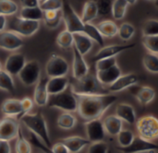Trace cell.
<instances>
[{
  "mask_svg": "<svg viewBox=\"0 0 158 153\" xmlns=\"http://www.w3.org/2000/svg\"><path fill=\"white\" fill-rule=\"evenodd\" d=\"M75 96L78 102L77 112L84 121L101 118L118 101V97L112 93Z\"/></svg>",
  "mask_w": 158,
  "mask_h": 153,
  "instance_id": "6da1fadb",
  "label": "cell"
},
{
  "mask_svg": "<svg viewBox=\"0 0 158 153\" xmlns=\"http://www.w3.org/2000/svg\"><path fill=\"white\" fill-rule=\"evenodd\" d=\"M69 88L72 92L77 95H98L110 93L107 88L98 81L96 76L90 73L75 79L74 82L69 84Z\"/></svg>",
  "mask_w": 158,
  "mask_h": 153,
  "instance_id": "7a4b0ae2",
  "label": "cell"
},
{
  "mask_svg": "<svg viewBox=\"0 0 158 153\" xmlns=\"http://www.w3.org/2000/svg\"><path fill=\"white\" fill-rule=\"evenodd\" d=\"M19 120H21L22 125L36 134L44 143L50 149L52 146L51 139L48 133L47 125L44 119V116L41 112H36L35 114H27L23 115Z\"/></svg>",
  "mask_w": 158,
  "mask_h": 153,
  "instance_id": "3957f363",
  "label": "cell"
},
{
  "mask_svg": "<svg viewBox=\"0 0 158 153\" xmlns=\"http://www.w3.org/2000/svg\"><path fill=\"white\" fill-rule=\"evenodd\" d=\"M46 105L50 108H57L64 112L74 113L77 112L78 108V102L75 94L69 87L62 92L57 94L49 95L48 102Z\"/></svg>",
  "mask_w": 158,
  "mask_h": 153,
  "instance_id": "277c9868",
  "label": "cell"
},
{
  "mask_svg": "<svg viewBox=\"0 0 158 153\" xmlns=\"http://www.w3.org/2000/svg\"><path fill=\"white\" fill-rule=\"evenodd\" d=\"M61 9H62V18L66 25V30L71 33L82 32L84 28V23L82 22L81 17L76 13L72 6L67 0H63V6Z\"/></svg>",
  "mask_w": 158,
  "mask_h": 153,
  "instance_id": "5b68a950",
  "label": "cell"
},
{
  "mask_svg": "<svg viewBox=\"0 0 158 153\" xmlns=\"http://www.w3.org/2000/svg\"><path fill=\"white\" fill-rule=\"evenodd\" d=\"M135 123L140 138L148 141H153L157 139L158 121L155 116H143Z\"/></svg>",
  "mask_w": 158,
  "mask_h": 153,
  "instance_id": "8992f818",
  "label": "cell"
},
{
  "mask_svg": "<svg viewBox=\"0 0 158 153\" xmlns=\"http://www.w3.org/2000/svg\"><path fill=\"white\" fill-rule=\"evenodd\" d=\"M40 28V21L24 19L19 17L13 18L8 23V30L19 35L30 37L35 34Z\"/></svg>",
  "mask_w": 158,
  "mask_h": 153,
  "instance_id": "52a82bcc",
  "label": "cell"
},
{
  "mask_svg": "<svg viewBox=\"0 0 158 153\" xmlns=\"http://www.w3.org/2000/svg\"><path fill=\"white\" fill-rule=\"evenodd\" d=\"M18 76L19 80L25 86H32L36 84L41 77V66L39 62L37 60L26 62Z\"/></svg>",
  "mask_w": 158,
  "mask_h": 153,
  "instance_id": "ba28073f",
  "label": "cell"
},
{
  "mask_svg": "<svg viewBox=\"0 0 158 153\" xmlns=\"http://www.w3.org/2000/svg\"><path fill=\"white\" fill-rule=\"evenodd\" d=\"M69 70V63L65 58L52 54L45 65V73L48 78L67 76Z\"/></svg>",
  "mask_w": 158,
  "mask_h": 153,
  "instance_id": "9c48e42d",
  "label": "cell"
},
{
  "mask_svg": "<svg viewBox=\"0 0 158 153\" xmlns=\"http://www.w3.org/2000/svg\"><path fill=\"white\" fill-rule=\"evenodd\" d=\"M85 129L88 139L91 142L103 141L106 138V131L101 118L85 121Z\"/></svg>",
  "mask_w": 158,
  "mask_h": 153,
  "instance_id": "30bf717a",
  "label": "cell"
},
{
  "mask_svg": "<svg viewBox=\"0 0 158 153\" xmlns=\"http://www.w3.org/2000/svg\"><path fill=\"white\" fill-rule=\"evenodd\" d=\"M19 126L18 121L11 116L3 118L0 121V139L10 141L17 138Z\"/></svg>",
  "mask_w": 158,
  "mask_h": 153,
  "instance_id": "8fae6325",
  "label": "cell"
},
{
  "mask_svg": "<svg viewBox=\"0 0 158 153\" xmlns=\"http://www.w3.org/2000/svg\"><path fill=\"white\" fill-rule=\"evenodd\" d=\"M20 36L11 30L0 31V48L6 51H16L23 45Z\"/></svg>",
  "mask_w": 158,
  "mask_h": 153,
  "instance_id": "7c38bea8",
  "label": "cell"
},
{
  "mask_svg": "<svg viewBox=\"0 0 158 153\" xmlns=\"http://www.w3.org/2000/svg\"><path fill=\"white\" fill-rule=\"evenodd\" d=\"M136 46V43H131L127 45H119V44H115V45H107V46H103L102 49H100L92 58L91 61L92 63H95L96 61L106 58V57H114L119 54L120 53L132 49Z\"/></svg>",
  "mask_w": 158,
  "mask_h": 153,
  "instance_id": "4fadbf2b",
  "label": "cell"
},
{
  "mask_svg": "<svg viewBox=\"0 0 158 153\" xmlns=\"http://www.w3.org/2000/svg\"><path fill=\"white\" fill-rule=\"evenodd\" d=\"M139 82V77L136 74L131 73L126 75H120L112 84L107 87V90L110 93L119 92L129 89L131 86L136 85Z\"/></svg>",
  "mask_w": 158,
  "mask_h": 153,
  "instance_id": "5bb4252c",
  "label": "cell"
},
{
  "mask_svg": "<svg viewBox=\"0 0 158 153\" xmlns=\"http://www.w3.org/2000/svg\"><path fill=\"white\" fill-rule=\"evenodd\" d=\"M123 152L129 153H145V152H157L158 146L156 144L143 139L140 137L134 138L132 143L127 147L122 148Z\"/></svg>",
  "mask_w": 158,
  "mask_h": 153,
  "instance_id": "9a60e30c",
  "label": "cell"
},
{
  "mask_svg": "<svg viewBox=\"0 0 158 153\" xmlns=\"http://www.w3.org/2000/svg\"><path fill=\"white\" fill-rule=\"evenodd\" d=\"M73 50V62H72V75L75 79H80L89 73V66L85 61L83 55L72 45Z\"/></svg>",
  "mask_w": 158,
  "mask_h": 153,
  "instance_id": "2e32d148",
  "label": "cell"
},
{
  "mask_svg": "<svg viewBox=\"0 0 158 153\" xmlns=\"http://www.w3.org/2000/svg\"><path fill=\"white\" fill-rule=\"evenodd\" d=\"M47 80H48L47 77L45 76L40 77L38 81L36 82V87L34 89L33 102L36 105L40 107L45 106L48 102L49 94H48L47 88H46Z\"/></svg>",
  "mask_w": 158,
  "mask_h": 153,
  "instance_id": "e0dca14e",
  "label": "cell"
},
{
  "mask_svg": "<svg viewBox=\"0 0 158 153\" xmlns=\"http://www.w3.org/2000/svg\"><path fill=\"white\" fill-rule=\"evenodd\" d=\"M26 63V58L22 54H12L7 56L4 68L11 76H18Z\"/></svg>",
  "mask_w": 158,
  "mask_h": 153,
  "instance_id": "ac0fdd59",
  "label": "cell"
},
{
  "mask_svg": "<svg viewBox=\"0 0 158 153\" xmlns=\"http://www.w3.org/2000/svg\"><path fill=\"white\" fill-rule=\"evenodd\" d=\"M122 74L119 66L117 65L107 68V69H105V70H99V71H96V78L98 79V81L104 85V86H106L108 87L110 84H112L120 75Z\"/></svg>",
  "mask_w": 158,
  "mask_h": 153,
  "instance_id": "d6986e66",
  "label": "cell"
},
{
  "mask_svg": "<svg viewBox=\"0 0 158 153\" xmlns=\"http://www.w3.org/2000/svg\"><path fill=\"white\" fill-rule=\"evenodd\" d=\"M69 85V79L66 76L60 77H53L49 78L47 80L46 88L49 95L57 94L64 91Z\"/></svg>",
  "mask_w": 158,
  "mask_h": 153,
  "instance_id": "ffe728a7",
  "label": "cell"
},
{
  "mask_svg": "<svg viewBox=\"0 0 158 153\" xmlns=\"http://www.w3.org/2000/svg\"><path fill=\"white\" fill-rule=\"evenodd\" d=\"M116 115L129 125H134L136 122V112L133 106L129 103H119L117 105Z\"/></svg>",
  "mask_w": 158,
  "mask_h": 153,
  "instance_id": "44dd1931",
  "label": "cell"
},
{
  "mask_svg": "<svg viewBox=\"0 0 158 153\" xmlns=\"http://www.w3.org/2000/svg\"><path fill=\"white\" fill-rule=\"evenodd\" d=\"M73 45L77 50L84 56L93 48V41L83 32H74L73 33Z\"/></svg>",
  "mask_w": 158,
  "mask_h": 153,
  "instance_id": "7402d4cb",
  "label": "cell"
},
{
  "mask_svg": "<svg viewBox=\"0 0 158 153\" xmlns=\"http://www.w3.org/2000/svg\"><path fill=\"white\" fill-rule=\"evenodd\" d=\"M69 150V151L71 153L80 152L83 148L88 146L91 141L88 139H84L78 136H72L69 138H65L60 140Z\"/></svg>",
  "mask_w": 158,
  "mask_h": 153,
  "instance_id": "603a6c76",
  "label": "cell"
},
{
  "mask_svg": "<svg viewBox=\"0 0 158 153\" xmlns=\"http://www.w3.org/2000/svg\"><path fill=\"white\" fill-rule=\"evenodd\" d=\"M132 92L138 102L143 106L152 103L156 98V91L153 88L147 86L138 87L136 88V91H133Z\"/></svg>",
  "mask_w": 158,
  "mask_h": 153,
  "instance_id": "cb8c5ba5",
  "label": "cell"
},
{
  "mask_svg": "<svg viewBox=\"0 0 158 153\" xmlns=\"http://www.w3.org/2000/svg\"><path fill=\"white\" fill-rule=\"evenodd\" d=\"M106 133L110 136H117L122 130V120H120L116 115H108L103 121Z\"/></svg>",
  "mask_w": 158,
  "mask_h": 153,
  "instance_id": "d4e9b609",
  "label": "cell"
},
{
  "mask_svg": "<svg viewBox=\"0 0 158 153\" xmlns=\"http://www.w3.org/2000/svg\"><path fill=\"white\" fill-rule=\"evenodd\" d=\"M21 110H22L21 103H20V100H18V99L6 100L1 106L2 113L6 116H11V117L16 116L18 118V116L21 113Z\"/></svg>",
  "mask_w": 158,
  "mask_h": 153,
  "instance_id": "484cf974",
  "label": "cell"
},
{
  "mask_svg": "<svg viewBox=\"0 0 158 153\" xmlns=\"http://www.w3.org/2000/svg\"><path fill=\"white\" fill-rule=\"evenodd\" d=\"M22 135L24 136V138L26 139V140L31 144V147L37 148L39 150H42L44 152H50V149L44 143V141L36 135L34 134L32 131H31L29 128H27L25 127V129H23L22 127H20Z\"/></svg>",
  "mask_w": 158,
  "mask_h": 153,
  "instance_id": "4316f807",
  "label": "cell"
},
{
  "mask_svg": "<svg viewBox=\"0 0 158 153\" xmlns=\"http://www.w3.org/2000/svg\"><path fill=\"white\" fill-rule=\"evenodd\" d=\"M82 32L85 33L93 42H95L96 43H98L100 46L103 47L105 45V41H104L103 35L101 34V32L99 31L97 27L95 25H94L92 22L84 23V28H83Z\"/></svg>",
  "mask_w": 158,
  "mask_h": 153,
  "instance_id": "83f0119b",
  "label": "cell"
},
{
  "mask_svg": "<svg viewBox=\"0 0 158 153\" xmlns=\"http://www.w3.org/2000/svg\"><path fill=\"white\" fill-rule=\"evenodd\" d=\"M98 16V11L96 5L94 0H89L84 4L82 13H81V20L83 23L86 22H92L94 19H95Z\"/></svg>",
  "mask_w": 158,
  "mask_h": 153,
  "instance_id": "f1b7e54d",
  "label": "cell"
},
{
  "mask_svg": "<svg viewBox=\"0 0 158 153\" xmlns=\"http://www.w3.org/2000/svg\"><path fill=\"white\" fill-rule=\"evenodd\" d=\"M97 29L103 35V37L113 38L118 34V27L112 20H103L97 25Z\"/></svg>",
  "mask_w": 158,
  "mask_h": 153,
  "instance_id": "f546056e",
  "label": "cell"
},
{
  "mask_svg": "<svg viewBox=\"0 0 158 153\" xmlns=\"http://www.w3.org/2000/svg\"><path fill=\"white\" fill-rule=\"evenodd\" d=\"M19 18L30 20H38L43 19V10L39 6H30V7H22L19 11Z\"/></svg>",
  "mask_w": 158,
  "mask_h": 153,
  "instance_id": "4dcf8cb0",
  "label": "cell"
},
{
  "mask_svg": "<svg viewBox=\"0 0 158 153\" xmlns=\"http://www.w3.org/2000/svg\"><path fill=\"white\" fill-rule=\"evenodd\" d=\"M128 6L129 4L127 0H114L111 6V14L113 18L117 20L122 19L126 15Z\"/></svg>",
  "mask_w": 158,
  "mask_h": 153,
  "instance_id": "1f68e13d",
  "label": "cell"
},
{
  "mask_svg": "<svg viewBox=\"0 0 158 153\" xmlns=\"http://www.w3.org/2000/svg\"><path fill=\"white\" fill-rule=\"evenodd\" d=\"M77 120L76 117L70 114L69 112H66L64 114H61L56 121L57 127L61 129H65V130H70L72 129L75 126H76Z\"/></svg>",
  "mask_w": 158,
  "mask_h": 153,
  "instance_id": "d6a6232c",
  "label": "cell"
},
{
  "mask_svg": "<svg viewBox=\"0 0 158 153\" xmlns=\"http://www.w3.org/2000/svg\"><path fill=\"white\" fill-rule=\"evenodd\" d=\"M0 90L10 92L12 94H14L16 91L12 76L3 69H0Z\"/></svg>",
  "mask_w": 158,
  "mask_h": 153,
  "instance_id": "836d02e7",
  "label": "cell"
},
{
  "mask_svg": "<svg viewBox=\"0 0 158 153\" xmlns=\"http://www.w3.org/2000/svg\"><path fill=\"white\" fill-rule=\"evenodd\" d=\"M143 64L147 71L157 74L158 73V56L156 54L148 53L143 58Z\"/></svg>",
  "mask_w": 158,
  "mask_h": 153,
  "instance_id": "e575fe53",
  "label": "cell"
},
{
  "mask_svg": "<svg viewBox=\"0 0 158 153\" xmlns=\"http://www.w3.org/2000/svg\"><path fill=\"white\" fill-rule=\"evenodd\" d=\"M118 34L122 41H130L135 34V28L129 22H124L118 27Z\"/></svg>",
  "mask_w": 158,
  "mask_h": 153,
  "instance_id": "d590c367",
  "label": "cell"
},
{
  "mask_svg": "<svg viewBox=\"0 0 158 153\" xmlns=\"http://www.w3.org/2000/svg\"><path fill=\"white\" fill-rule=\"evenodd\" d=\"M56 44L64 49H68L69 47H72L73 45V33L69 32V30H63L61 31L57 37H56Z\"/></svg>",
  "mask_w": 158,
  "mask_h": 153,
  "instance_id": "8d00e7d4",
  "label": "cell"
},
{
  "mask_svg": "<svg viewBox=\"0 0 158 153\" xmlns=\"http://www.w3.org/2000/svg\"><path fill=\"white\" fill-rule=\"evenodd\" d=\"M17 142H16V152L17 153H31L32 151L31 150V144L26 140V139L24 138V136L22 135L21 129H20V126H19V129L17 135Z\"/></svg>",
  "mask_w": 158,
  "mask_h": 153,
  "instance_id": "74e56055",
  "label": "cell"
},
{
  "mask_svg": "<svg viewBox=\"0 0 158 153\" xmlns=\"http://www.w3.org/2000/svg\"><path fill=\"white\" fill-rule=\"evenodd\" d=\"M18 12V5L12 0H0V14L13 16Z\"/></svg>",
  "mask_w": 158,
  "mask_h": 153,
  "instance_id": "f35d334b",
  "label": "cell"
},
{
  "mask_svg": "<svg viewBox=\"0 0 158 153\" xmlns=\"http://www.w3.org/2000/svg\"><path fill=\"white\" fill-rule=\"evenodd\" d=\"M117 137H118V142L121 148L129 147L132 143L135 138L134 134L131 130H123V129L117 135Z\"/></svg>",
  "mask_w": 158,
  "mask_h": 153,
  "instance_id": "ab89813d",
  "label": "cell"
},
{
  "mask_svg": "<svg viewBox=\"0 0 158 153\" xmlns=\"http://www.w3.org/2000/svg\"><path fill=\"white\" fill-rule=\"evenodd\" d=\"M143 46L149 51V53L156 54L158 53V35L143 36Z\"/></svg>",
  "mask_w": 158,
  "mask_h": 153,
  "instance_id": "60d3db41",
  "label": "cell"
},
{
  "mask_svg": "<svg viewBox=\"0 0 158 153\" xmlns=\"http://www.w3.org/2000/svg\"><path fill=\"white\" fill-rule=\"evenodd\" d=\"M143 36L158 35V21L156 19H148L143 27Z\"/></svg>",
  "mask_w": 158,
  "mask_h": 153,
  "instance_id": "b9f144b4",
  "label": "cell"
},
{
  "mask_svg": "<svg viewBox=\"0 0 158 153\" xmlns=\"http://www.w3.org/2000/svg\"><path fill=\"white\" fill-rule=\"evenodd\" d=\"M94 1L96 5L98 15L106 16L111 13V6L113 2L112 0H94Z\"/></svg>",
  "mask_w": 158,
  "mask_h": 153,
  "instance_id": "7bdbcfd3",
  "label": "cell"
},
{
  "mask_svg": "<svg viewBox=\"0 0 158 153\" xmlns=\"http://www.w3.org/2000/svg\"><path fill=\"white\" fill-rule=\"evenodd\" d=\"M63 6V0H45L39 4L40 8L43 11L45 10H58Z\"/></svg>",
  "mask_w": 158,
  "mask_h": 153,
  "instance_id": "ee69618b",
  "label": "cell"
},
{
  "mask_svg": "<svg viewBox=\"0 0 158 153\" xmlns=\"http://www.w3.org/2000/svg\"><path fill=\"white\" fill-rule=\"evenodd\" d=\"M117 65V59L116 56L114 57H106V58H102L98 61L95 62V68L96 71L99 70H105L113 66Z\"/></svg>",
  "mask_w": 158,
  "mask_h": 153,
  "instance_id": "f6af8a7d",
  "label": "cell"
},
{
  "mask_svg": "<svg viewBox=\"0 0 158 153\" xmlns=\"http://www.w3.org/2000/svg\"><path fill=\"white\" fill-rule=\"evenodd\" d=\"M88 152L89 153H106L108 152V145L103 141L91 142L89 145Z\"/></svg>",
  "mask_w": 158,
  "mask_h": 153,
  "instance_id": "bcb514c9",
  "label": "cell"
},
{
  "mask_svg": "<svg viewBox=\"0 0 158 153\" xmlns=\"http://www.w3.org/2000/svg\"><path fill=\"white\" fill-rule=\"evenodd\" d=\"M20 103H21V108H22V110H21L20 115H19L18 116V118H17V119H19V120L23 115H25L31 113V109H32V107H33V102H32V100H31V98H29V97L23 98L22 100H20Z\"/></svg>",
  "mask_w": 158,
  "mask_h": 153,
  "instance_id": "7dc6e473",
  "label": "cell"
},
{
  "mask_svg": "<svg viewBox=\"0 0 158 153\" xmlns=\"http://www.w3.org/2000/svg\"><path fill=\"white\" fill-rule=\"evenodd\" d=\"M62 20V9L59 10L58 14L52 19H49V20H44V23H45V26L49 29H56L59 26L60 22Z\"/></svg>",
  "mask_w": 158,
  "mask_h": 153,
  "instance_id": "c3c4849f",
  "label": "cell"
},
{
  "mask_svg": "<svg viewBox=\"0 0 158 153\" xmlns=\"http://www.w3.org/2000/svg\"><path fill=\"white\" fill-rule=\"evenodd\" d=\"M50 151H51V152L53 153H69L68 148L60 141L56 143L55 145L51 146Z\"/></svg>",
  "mask_w": 158,
  "mask_h": 153,
  "instance_id": "681fc988",
  "label": "cell"
},
{
  "mask_svg": "<svg viewBox=\"0 0 158 153\" xmlns=\"http://www.w3.org/2000/svg\"><path fill=\"white\" fill-rule=\"evenodd\" d=\"M11 147L9 141L5 139H0V153H10Z\"/></svg>",
  "mask_w": 158,
  "mask_h": 153,
  "instance_id": "f907efd6",
  "label": "cell"
},
{
  "mask_svg": "<svg viewBox=\"0 0 158 153\" xmlns=\"http://www.w3.org/2000/svg\"><path fill=\"white\" fill-rule=\"evenodd\" d=\"M22 7H30V6H39L38 0H19Z\"/></svg>",
  "mask_w": 158,
  "mask_h": 153,
  "instance_id": "816d5d0a",
  "label": "cell"
},
{
  "mask_svg": "<svg viewBox=\"0 0 158 153\" xmlns=\"http://www.w3.org/2000/svg\"><path fill=\"white\" fill-rule=\"evenodd\" d=\"M7 24V20H6V17L0 14V31L4 30L6 27Z\"/></svg>",
  "mask_w": 158,
  "mask_h": 153,
  "instance_id": "f5cc1de1",
  "label": "cell"
},
{
  "mask_svg": "<svg viewBox=\"0 0 158 153\" xmlns=\"http://www.w3.org/2000/svg\"><path fill=\"white\" fill-rule=\"evenodd\" d=\"M136 1L137 0H127V2H128L129 5H134L136 3Z\"/></svg>",
  "mask_w": 158,
  "mask_h": 153,
  "instance_id": "db71d44e",
  "label": "cell"
},
{
  "mask_svg": "<svg viewBox=\"0 0 158 153\" xmlns=\"http://www.w3.org/2000/svg\"><path fill=\"white\" fill-rule=\"evenodd\" d=\"M44 1H45V0H38L39 4H40V3H42V2H44Z\"/></svg>",
  "mask_w": 158,
  "mask_h": 153,
  "instance_id": "11a10c76",
  "label": "cell"
},
{
  "mask_svg": "<svg viewBox=\"0 0 158 153\" xmlns=\"http://www.w3.org/2000/svg\"><path fill=\"white\" fill-rule=\"evenodd\" d=\"M0 69H2V64H1V62H0Z\"/></svg>",
  "mask_w": 158,
  "mask_h": 153,
  "instance_id": "9f6ffc18",
  "label": "cell"
},
{
  "mask_svg": "<svg viewBox=\"0 0 158 153\" xmlns=\"http://www.w3.org/2000/svg\"><path fill=\"white\" fill-rule=\"evenodd\" d=\"M148 1H156V0H148Z\"/></svg>",
  "mask_w": 158,
  "mask_h": 153,
  "instance_id": "6f0895ef",
  "label": "cell"
}]
</instances>
